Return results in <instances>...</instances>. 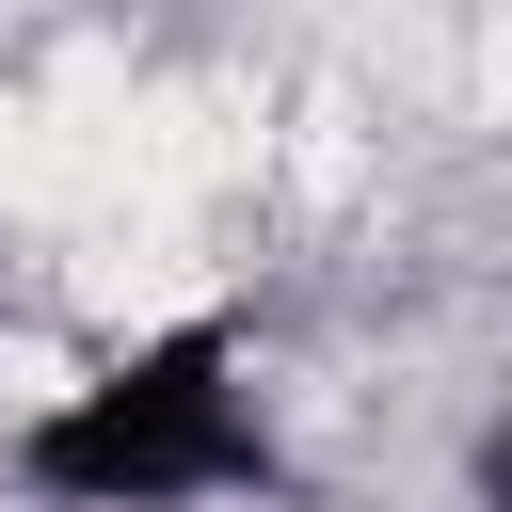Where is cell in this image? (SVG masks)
Returning <instances> with one entry per match:
<instances>
[{
	"label": "cell",
	"mask_w": 512,
	"mask_h": 512,
	"mask_svg": "<svg viewBox=\"0 0 512 512\" xmlns=\"http://www.w3.org/2000/svg\"><path fill=\"white\" fill-rule=\"evenodd\" d=\"M272 480H288V432L256 400L240 320H160L16 416V496H48V512H224Z\"/></svg>",
	"instance_id": "obj_1"
},
{
	"label": "cell",
	"mask_w": 512,
	"mask_h": 512,
	"mask_svg": "<svg viewBox=\"0 0 512 512\" xmlns=\"http://www.w3.org/2000/svg\"><path fill=\"white\" fill-rule=\"evenodd\" d=\"M464 512H512V400L464 432Z\"/></svg>",
	"instance_id": "obj_2"
}]
</instances>
